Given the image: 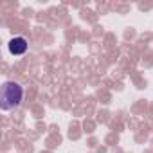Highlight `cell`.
<instances>
[{
	"label": "cell",
	"instance_id": "1",
	"mask_svg": "<svg viewBox=\"0 0 153 153\" xmlns=\"http://www.w3.org/2000/svg\"><path fill=\"white\" fill-rule=\"evenodd\" d=\"M24 97V88L15 83V81H7L2 87V96H0V106L2 110H13L16 106H20Z\"/></svg>",
	"mask_w": 153,
	"mask_h": 153
},
{
	"label": "cell",
	"instance_id": "2",
	"mask_svg": "<svg viewBox=\"0 0 153 153\" xmlns=\"http://www.w3.org/2000/svg\"><path fill=\"white\" fill-rule=\"evenodd\" d=\"M7 47H9V52H11V54H15V56H22V54L27 52L29 43H27V40H25L24 36H15V38L9 42Z\"/></svg>",
	"mask_w": 153,
	"mask_h": 153
}]
</instances>
